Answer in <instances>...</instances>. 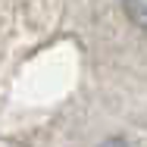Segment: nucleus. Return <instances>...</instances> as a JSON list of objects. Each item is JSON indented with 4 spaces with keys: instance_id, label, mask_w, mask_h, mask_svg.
<instances>
[{
    "instance_id": "obj_1",
    "label": "nucleus",
    "mask_w": 147,
    "mask_h": 147,
    "mask_svg": "<svg viewBox=\"0 0 147 147\" xmlns=\"http://www.w3.org/2000/svg\"><path fill=\"white\" fill-rule=\"evenodd\" d=\"M122 6H125V16L138 28H147V0H122Z\"/></svg>"
},
{
    "instance_id": "obj_2",
    "label": "nucleus",
    "mask_w": 147,
    "mask_h": 147,
    "mask_svg": "<svg viewBox=\"0 0 147 147\" xmlns=\"http://www.w3.org/2000/svg\"><path fill=\"white\" fill-rule=\"evenodd\" d=\"M100 147H125V141L122 138H110V141H103Z\"/></svg>"
}]
</instances>
